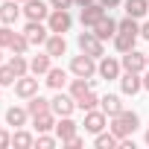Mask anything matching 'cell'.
<instances>
[{
	"mask_svg": "<svg viewBox=\"0 0 149 149\" xmlns=\"http://www.w3.org/2000/svg\"><path fill=\"white\" fill-rule=\"evenodd\" d=\"M21 6H18V0H3V3H0V21L3 24H15L18 18H21Z\"/></svg>",
	"mask_w": 149,
	"mask_h": 149,
	"instance_id": "cell-15",
	"label": "cell"
},
{
	"mask_svg": "<svg viewBox=\"0 0 149 149\" xmlns=\"http://www.w3.org/2000/svg\"><path fill=\"white\" fill-rule=\"evenodd\" d=\"M79 50L88 53V56H94V58H102V56H105L102 41H100L94 32H79Z\"/></svg>",
	"mask_w": 149,
	"mask_h": 149,
	"instance_id": "cell-5",
	"label": "cell"
},
{
	"mask_svg": "<svg viewBox=\"0 0 149 149\" xmlns=\"http://www.w3.org/2000/svg\"><path fill=\"white\" fill-rule=\"evenodd\" d=\"M35 140H32V134L29 132H15L12 134V146H18V149H29Z\"/></svg>",
	"mask_w": 149,
	"mask_h": 149,
	"instance_id": "cell-30",
	"label": "cell"
},
{
	"mask_svg": "<svg viewBox=\"0 0 149 149\" xmlns=\"http://www.w3.org/2000/svg\"><path fill=\"white\" fill-rule=\"evenodd\" d=\"M120 32H132V35H140V26H137V18L126 15V18L120 21Z\"/></svg>",
	"mask_w": 149,
	"mask_h": 149,
	"instance_id": "cell-33",
	"label": "cell"
},
{
	"mask_svg": "<svg viewBox=\"0 0 149 149\" xmlns=\"http://www.w3.org/2000/svg\"><path fill=\"white\" fill-rule=\"evenodd\" d=\"M26 111H29V117H38V114H44V111H53L50 108V100H44V97H29V102H26Z\"/></svg>",
	"mask_w": 149,
	"mask_h": 149,
	"instance_id": "cell-23",
	"label": "cell"
},
{
	"mask_svg": "<svg viewBox=\"0 0 149 149\" xmlns=\"http://www.w3.org/2000/svg\"><path fill=\"white\" fill-rule=\"evenodd\" d=\"M140 88H143V76H140V73H134V70H126L123 76H120V91H123V94L134 97Z\"/></svg>",
	"mask_w": 149,
	"mask_h": 149,
	"instance_id": "cell-10",
	"label": "cell"
},
{
	"mask_svg": "<svg viewBox=\"0 0 149 149\" xmlns=\"http://www.w3.org/2000/svg\"><path fill=\"white\" fill-rule=\"evenodd\" d=\"M143 88L149 91V73H146V76H143Z\"/></svg>",
	"mask_w": 149,
	"mask_h": 149,
	"instance_id": "cell-41",
	"label": "cell"
},
{
	"mask_svg": "<svg viewBox=\"0 0 149 149\" xmlns=\"http://www.w3.org/2000/svg\"><path fill=\"white\" fill-rule=\"evenodd\" d=\"M70 24H73V18H70V12H67V9H53V12H50V18H47L50 32H58V35H64V32L70 29Z\"/></svg>",
	"mask_w": 149,
	"mask_h": 149,
	"instance_id": "cell-3",
	"label": "cell"
},
{
	"mask_svg": "<svg viewBox=\"0 0 149 149\" xmlns=\"http://www.w3.org/2000/svg\"><path fill=\"white\" fill-rule=\"evenodd\" d=\"M15 94L21 97V100H29V97H35L38 94V79H35V73L29 76H18V82H15Z\"/></svg>",
	"mask_w": 149,
	"mask_h": 149,
	"instance_id": "cell-8",
	"label": "cell"
},
{
	"mask_svg": "<svg viewBox=\"0 0 149 149\" xmlns=\"http://www.w3.org/2000/svg\"><path fill=\"white\" fill-rule=\"evenodd\" d=\"M73 3H76V0H50V6H53V9H70Z\"/></svg>",
	"mask_w": 149,
	"mask_h": 149,
	"instance_id": "cell-36",
	"label": "cell"
},
{
	"mask_svg": "<svg viewBox=\"0 0 149 149\" xmlns=\"http://www.w3.org/2000/svg\"><path fill=\"white\" fill-rule=\"evenodd\" d=\"M76 3H79V6H88V3H94V0H76Z\"/></svg>",
	"mask_w": 149,
	"mask_h": 149,
	"instance_id": "cell-42",
	"label": "cell"
},
{
	"mask_svg": "<svg viewBox=\"0 0 149 149\" xmlns=\"http://www.w3.org/2000/svg\"><path fill=\"white\" fill-rule=\"evenodd\" d=\"M56 134H58V140L64 143V140H70L73 134H76V123H73L70 117H58V123H56Z\"/></svg>",
	"mask_w": 149,
	"mask_h": 149,
	"instance_id": "cell-19",
	"label": "cell"
},
{
	"mask_svg": "<svg viewBox=\"0 0 149 149\" xmlns=\"http://www.w3.org/2000/svg\"><path fill=\"white\" fill-rule=\"evenodd\" d=\"M0 132H3V129H0Z\"/></svg>",
	"mask_w": 149,
	"mask_h": 149,
	"instance_id": "cell-48",
	"label": "cell"
},
{
	"mask_svg": "<svg viewBox=\"0 0 149 149\" xmlns=\"http://www.w3.org/2000/svg\"><path fill=\"white\" fill-rule=\"evenodd\" d=\"M0 58H3V47H0Z\"/></svg>",
	"mask_w": 149,
	"mask_h": 149,
	"instance_id": "cell-44",
	"label": "cell"
},
{
	"mask_svg": "<svg viewBox=\"0 0 149 149\" xmlns=\"http://www.w3.org/2000/svg\"><path fill=\"white\" fill-rule=\"evenodd\" d=\"M100 108H102L108 117H117V114L123 111V102H120V97L108 94V97H102V100H100Z\"/></svg>",
	"mask_w": 149,
	"mask_h": 149,
	"instance_id": "cell-22",
	"label": "cell"
},
{
	"mask_svg": "<svg viewBox=\"0 0 149 149\" xmlns=\"http://www.w3.org/2000/svg\"><path fill=\"white\" fill-rule=\"evenodd\" d=\"M0 3H3V0H0Z\"/></svg>",
	"mask_w": 149,
	"mask_h": 149,
	"instance_id": "cell-47",
	"label": "cell"
},
{
	"mask_svg": "<svg viewBox=\"0 0 149 149\" xmlns=\"http://www.w3.org/2000/svg\"><path fill=\"white\" fill-rule=\"evenodd\" d=\"M82 143H85V140H82L79 134H73L70 140H64V146H70V149H82Z\"/></svg>",
	"mask_w": 149,
	"mask_h": 149,
	"instance_id": "cell-37",
	"label": "cell"
},
{
	"mask_svg": "<svg viewBox=\"0 0 149 149\" xmlns=\"http://www.w3.org/2000/svg\"><path fill=\"white\" fill-rule=\"evenodd\" d=\"M97 105H100V97H97L94 91H88L82 100H76V108H82V111H94Z\"/></svg>",
	"mask_w": 149,
	"mask_h": 149,
	"instance_id": "cell-29",
	"label": "cell"
},
{
	"mask_svg": "<svg viewBox=\"0 0 149 149\" xmlns=\"http://www.w3.org/2000/svg\"><path fill=\"white\" fill-rule=\"evenodd\" d=\"M18 3H26V0H18Z\"/></svg>",
	"mask_w": 149,
	"mask_h": 149,
	"instance_id": "cell-46",
	"label": "cell"
},
{
	"mask_svg": "<svg viewBox=\"0 0 149 149\" xmlns=\"http://www.w3.org/2000/svg\"><path fill=\"white\" fill-rule=\"evenodd\" d=\"M105 123H108V114L102 111V108H94V111H85V132H91V134H100L102 129H105Z\"/></svg>",
	"mask_w": 149,
	"mask_h": 149,
	"instance_id": "cell-7",
	"label": "cell"
},
{
	"mask_svg": "<svg viewBox=\"0 0 149 149\" xmlns=\"http://www.w3.org/2000/svg\"><path fill=\"white\" fill-rule=\"evenodd\" d=\"M15 82H18V73L9 64H0V85L6 88V85H15Z\"/></svg>",
	"mask_w": 149,
	"mask_h": 149,
	"instance_id": "cell-31",
	"label": "cell"
},
{
	"mask_svg": "<svg viewBox=\"0 0 149 149\" xmlns=\"http://www.w3.org/2000/svg\"><path fill=\"white\" fill-rule=\"evenodd\" d=\"M146 12H149V0H126V15L143 18Z\"/></svg>",
	"mask_w": 149,
	"mask_h": 149,
	"instance_id": "cell-26",
	"label": "cell"
},
{
	"mask_svg": "<svg viewBox=\"0 0 149 149\" xmlns=\"http://www.w3.org/2000/svg\"><path fill=\"white\" fill-rule=\"evenodd\" d=\"M100 3H102L105 9H114V6H120V0H100Z\"/></svg>",
	"mask_w": 149,
	"mask_h": 149,
	"instance_id": "cell-39",
	"label": "cell"
},
{
	"mask_svg": "<svg viewBox=\"0 0 149 149\" xmlns=\"http://www.w3.org/2000/svg\"><path fill=\"white\" fill-rule=\"evenodd\" d=\"M146 143H149V129H146Z\"/></svg>",
	"mask_w": 149,
	"mask_h": 149,
	"instance_id": "cell-43",
	"label": "cell"
},
{
	"mask_svg": "<svg viewBox=\"0 0 149 149\" xmlns=\"http://www.w3.org/2000/svg\"><path fill=\"white\" fill-rule=\"evenodd\" d=\"M24 15H26V21H44V18H50V9H47V3H41V0H26L24 3Z\"/></svg>",
	"mask_w": 149,
	"mask_h": 149,
	"instance_id": "cell-14",
	"label": "cell"
},
{
	"mask_svg": "<svg viewBox=\"0 0 149 149\" xmlns=\"http://www.w3.org/2000/svg\"><path fill=\"white\" fill-rule=\"evenodd\" d=\"M91 29H94V35H97L100 41H105V38H114V35L120 32V24H117L114 18H108V15H105V18H102L100 24H94Z\"/></svg>",
	"mask_w": 149,
	"mask_h": 149,
	"instance_id": "cell-12",
	"label": "cell"
},
{
	"mask_svg": "<svg viewBox=\"0 0 149 149\" xmlns=\"http://www.w3.org/2000/svg\"><path fill=\"white\" fill-rule=\"evenodd\" d=\"M137 123H140V120H137V114H134V111H126V108H123V111H120L117 117H111V126H108V129H111V132H114V134H117V137L123 140V137H129V134H132V132L137 129Z\"/></svg>",
	"mask_w": 149,
	"mask_h": 149,
	"instance_id": "cell-1",
	"label": "cell"
},
{
	"mask_svg": "<svg viewBox=\"0 0 149 149\" xmlns=\"http://www.w3.org/2000/svg\"><path fill=\"white\" fill-rule=\"evenodd\" d=\"M0 88H3V85H0Z\"/></svg>",
	"mask_w": 149,
	"mask_h": 149,
	"instance_id": "cell-49",
	"label": "cell"
},
{
	"mask_svg": "<svg viewBox=\"0 0 149 149\" xmlns=\"http://www.w3.org/2000/svg\"><path fill=\"white\" fill-rule=\"evenodd\" d=\"M134 41H137V35H132V32H117V35H114V47H117V53H129V50H134Z\"/></svg>",
	"mask_w": 149,
	"mask_h": 149,
	"instance_id": "cell-24",
	"label": "cell"
},
{
	"mask_svg": "<svg viewBox=\"0 0 149 149\" xmlns=\"http://www.w3.org/2000/svg\"><path fill=\"white\" fill-rule=\"evenodd\" d=\"M94 146H97V149H114V146H120V137H117L114 132H108V134L100 132L97 140H94Z\"/></svg>",
	"mask_w": 149,
	"mask_h": 149,
	"instance_id": "cell-27",
	"label": "cell"
},
{
	"mask_svg": "<svg viewBox=\"0 0 149 149\" xmlns=\"http://www.w3.org/2000/svg\"><path fill=\"white\" fill-rule=\"evenodd\" d=\"M24 35L29 38V44H47V38H50V26H44L41 21H26Z\"/></svg>",
	"mask_w": 149,
	"mask_h": 149,
	"instance_id": "cell-6",
	"label": "cell"
},
{
	"mask_svg": "<svg viewBox=\"0 0 149 149\" xmlns=\"http://www.w3.org/2000/svg\"><path fill=\"white\" fill-rule=\"evenodd\" d=\"M44 82H47L53 91H61V88L67 85V73H64L61 67H50V70H47V79H44Z\"/></svg>",
	"mask_w": 149,
	"mask_h": 149,
	"instance_id": "cell-18",
	"label": "cell"
},
{
	"mask_svg": "<svg viewBox=\"0 0 149 149\" xmlns=\"http://www.w3.org/2000/svg\"><path fill=\"white\" fill-rule=\"evenodd\" d=\"M35 146H38V149H53V146H56V137H47V134H41V137L35 140Z\"/></svg>",
	"mask_w": 149,
	"mask_h": 149,
	"instance_id": "cell-35",
	"label": "cell"
},
{
	"mask_svg": "<svg viewBox=\"0 0 149 149\" xmlns=\"http://www.w3.org/2000/svg\"><path fill=\"white\" fill-rule=\"evenodd\" d=\"M6 146H12V134L9 132H0V149H6Z\"/></svg>",
	"mask_w": 149,
	"mask_h": 149,
	"instance_id": "cell-38",
	"label": "cell"
},
{
	"mask_svg": "<svg viewBox=\"0 0 149 149\" xmlns=\"http://www.w3.org/2000/svg\"><path fill=\"white\" fill-rule=\"evenodd\" d=\"M70 73H73V76H82V79H91L94 73H97V58L88 56V53L73 56V61H70Z\"/></svg>",
	"mask_w": 149,
	"mask_h": 149,
	"instance_id": "cell-2",
	"label": "cell"
},
{
	"mask_svg": "<svg viewBox=\"0 0 149 149\" xmlns=\"http://www.w3.org/2000/svg\"><path fill=\"white\" fill-rule=\"evenodd\" d=\"M50 53H44V56H35L32 61H29V70L35 73V76H47V70H50Z\"/></svg>",
	"mask_w": 149,
	"mask_h": 149,
	"instance_id": "cell-25",
	"label": "cell"
},
{
	"mask_svg": "<svg viewBox=\"0 0 149 149\" xmlns=\"http://www.w3.org/2000/svg\"><path fill=\"white\" fill-rule=\"evenodd\" d=\"M94 85H97V79H82V76H76V79L70 82V97H73V100H82Z\"/></svg>",
	"mask_w": 149,
	"mask_h": 149,
	"instance_id": "cell-16",
	"label": "cell"
},
{
	"mask_svg": "<svg viewBox=\"0 0 149 149\" xmlns=\"http://www.w3.org/2000/svg\"><path fill=\"white\" fill-rule=\"evenodd\" d=\"M26 47H29V38H26L24 32H15V38H12L9 50H12V53H26Z\"/></svg>",
	"mask_w": 149,
	"mask_h": 149,
	"instance_id": "cell-32",
	"label": "cell"
},
{
	"mask_svg": "<svg viewBox=\"0 0 149 149\" xmlns=\"http://www.w3.org/2000/svg\"><path fill=\"white\" fill-rule=\"evenodd\" d=\"M12 38H15V29H9V24H6V26H0V47H9Z\"/></svg>",
	"mask_w": 149,
	"mask_h": 149,
	"instance_id": "cell-34",
	"label": "cell"
},
{
	"mask_svg": "<svg viewBox=\"0 0 149 149\" xmlns=\"http://www.w3.org/2000/svg\"><path fill=\"white\" fill-rule=\"evenodd\" d=\"M26 117H29V111H26V108H18V105L6 108V123H9V126H15V129L26 126Z\"/></svg>",
	"mask_w": 149,
	"mask_h": 149,
	"instance_id": "cell-20",
	"label": "cell"
},
{
	"mask_svg": "<svg viewBox=\"0 0 149 149\" xmlns=\"http://www.w3.org/2000/svg\"><path fill=\"white\" fill-rule=\"evenodd\" d=\"M140 35H143V38H146V41H149V21H146V24H143V26H140Z\"/></svg>",
	"mask_w": 149,
	"mask_h": 149,
	"instance_id": "cell-40",
	"label": "cell"
},
{
	"mask_svg": "<svg viewBox=\"0 0 149 149\" xmlns=\"http://www.w3.org/2000/svg\"><path fill=\"white\" fill-rule=\"evenodd\" d=\"M47 53L56 58V56H64L67 53V41H64V35H58V32H50V38H47Z\"/></svg>",
	"mask_w": 149,
	"mask_h": 149,
	"instance_id": "cell-17",
	"label": "cell"
},
{
	"mask_svg": "<svg viewBox=\"0 0 149 149\" xmlns=\"http://www.w3.org/2000/svg\"><path fill=\"white\" fill-rule=\"evenodd\" d=\"M32 126H35V132H38V134H44V132L56 129V114H53V111H44V114L32 117Z\"/></svg>",
	"mask_w": 149,
	"mask_h": 149,
	"instance_id": "cell-21",
	"label": "cell"
},
{
	"mask_svg": "<svg viewBox=\"0 0 149 149\" xmlns=\"http://www.w3.org/2000/svg\"><path fill=\"white\" fill-rule=\"evenodd\" d=\"M9 67L18 73V76H26V73H29V61L24 58V53H12V58H9Z\"/></svg>",
	"mask_w": 149,
	"mask_h": 149,
	"instance_id": "cell-28",
	"label": "cell"
},
{
	"mask_svg": "<svg viewBox=\"0 0 149 149\" xmlns=\"http://www.w3.org/2000/svg\"><path fill=\"white\" fill-rule=\"evenodd\" d=\"M105 18V6L100 3H88V6H82V26H94V24H100Z\"/></svg>",
	"mask_w": 149,
	"mask_h": 149,
	"instance_id": "cell-11",
	"label": "cell"
},
{
	"mask_svg": "<svg viewBox=\"0 0 149 149\" xmlns=\"http://www.w3.org/2000/svg\"><path fill=\"white\" fill-rule=\"evenodd\" d=\"M50 108H53L56 117H70L73 108H76V100H73L70 94H61V91H58V94L50 100Z\"/></svg>",
	"mask_w": 149,
	"mask_h": 149,
	"instance_id": "cell-4",
	"label": "cell"
},
{
	"mask_svg": "<svg viewBox=\"0 0 149 149\" xmlns=\"http://www.w3.org/2000/svg\"><path fill=\"white\" fill-rule=\"evenodd\" d=\"M146 64H149V53H146Z\"/></svg>",
	"mask_w": 149,
	"mask_h": 149,
	"instance_id": "cell-45",
	"label": "cell"
},
{
	"mask_svg": "<svg viewBox=\"0 0 149 149\" xmlns=\"http://www.w3.org/2000/svg\"><path fill=\"white\" fill-rule=\"evenodd\" d=\"M123 70H134V73H143L149 64H146V53H137V50H129L123 53Z\"/></svg>",
	"mask_w": 149,
	"mask_h": 149,
	"instance_id": "cell-9",
	"label": "cell"
},
{
	"mask_svg": "<svg viewBox=\"0 0 149 149\" xmlns=\"http://www.w3.org/2000/svg\"><path fill=\"white\" fill-rule=\"evenodd\" d=\"M120 61L117 58H108V56H102L100 58V64H97V73H100V76L102 79H120Z\"/></svg>",
	"mask_w": 149,
	"mask_h": 149,
	"instance_id": "cell-13",
	"label": "cell"
}]
</instances>
